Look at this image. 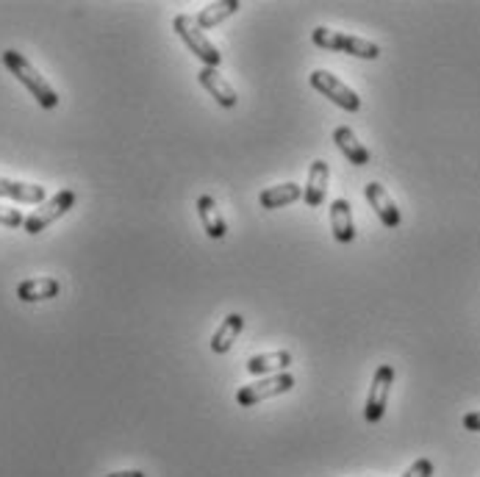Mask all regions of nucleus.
I'll list each match as a JSON object with an SVG mask.
<instances>
[{
  "label": "nucleus",
  "instance_id": "f257e3e1",
  "mask_svg": "<svg viewBox=\"0 0 480 477\" xmlns=\"http://www.w3.org/2000/svg\"><path fill=\"white\" fill-rule=\"evenodd\" d=\"M4 65H6V70L23 84L31 95H34V100L39 103L42 109H56L58 106V95H56V89L48 84L45 78L39 75V70L31 65V61L23 56V53H17V50H4Z\"/></svg>",
  "mask_w": 480,
  "mask_h": 477
},
{
  "label": "nucleus",
  "instance_id": "f03ea898",
  "mask_svg": "<svg viewBox=\"0 0 480 477\" xmlns=\"http://www.w3.org/2000/svg\"><path fill=\"white\" fill-rule=\"evenodd\" d=\"M173 28L175 34L183 39V45L190 48L200 61H203V67H217L222 65V53L214 48V42L203 34V28L197 26V19L192 14H178L173 19Z\"/></svg>",
  "mask_w": 480,
  "mask_h": 477
},
{
  "label": "nucleus",
  "instance_id": "7ed1b4c3",
  "mask_svg": "<svg viewBox=\"0 0 480 477\" xmlns=\"http://www.w3.org/2000/svg\"><path fill=\"white\" fill-rule=\"evenodd\" d=\"M317 48H325V50H339V53H347V56H356V58H378L381 56V48L369 42V39H361V36H350V34H339V31H330L325 26L314 28L311 34Z\"/></svg>",
  "mask_w": 480,
  "mask_h": 477
},
{
  "label": "nucleus",
  "instance_id": "20e7f679",
  "mask_svg": "<svg viewBox=\"0 0 480 477\" xmlns=\"http://www.w3.org/2000/svg\"><path fill=\"white\" fill-rule=\"evenodd\" d=\"M75 205V192L73 189H61L58 195H53L50 200H45L39 205V209L31 214V217H26V234H31V236H36V234H42L45 231L48 225H53L58 217H65L70 209Z\"/></svg>",
  "mask_w": 480,
  "mask_h": 477
},
{
  "label": "nucleus",
  "instance_id": "39448f33",
  "mask_svg": "<svg viewBox=\"0 0 480 477\" xmlns=\"http://www.w3.org/2000/svg\"><path fill=\"white\" fill-rule=\"evenodd\" d=\"M291 386H295V378L289 375V372H281V375H269L264 381H256V383H247L236 391V403L242 408H253L269 397H278V394H286Z\"/></svg>",
  "mask_w": 480,
  "mask_h": 477
},
{
  "label": "nucleus",
  "instance_id": "423d86ee",
  "mask_svg": "<svg viewBox=\"0 0 480 477\" xmlns=\"http://www.w3.org/2000/svg\"><path fill=\"white\" fill-rule=\"evenodd\" d=\"M311 87H314L317 92H322L325 97H330L333 103H337L339 109H345V112H359L361 109V97L352 92L345 81H339L333 73H328V70H314L311 73Z\"/></svg>",
  "mask_w": 480,
  "mask_h": 477
},
{
  "label": "nucleus",
  "instance_id": "0eeeda50",
  "mask_svg": "<svg viewBox=\"0 0 480 477\" xmlns=\"http://www.w3.org/2000/svg\"><path fill=\"white\" fill-rule=\"evenodd\" d=\"M391 383H394V366L391 364H381L378 369H375V378H372V386H369V394H367V405H364L367 422L375 425V422L383 419Z\"/></svg>",
  "mask_w": 480,
  "mask_h": 477
},
{
  "label": "nucleus",
  "instance_id": "6e6552de",
  "mask_svg": "<svg viewBox=\"0 0 480 477\" xmlns=\"http://www.w3.org/2000/svg\"><path fill=\"white\" fill-rule=\"evenodd\" d=\"M197 81L203 84V89L212 95L222 109H234L236 103H239V95H236V89L228 84V81L220 75V70L217 67H200V73H197Z\"/></svg>",
  "mask_w": 480,
  "mask_h": 477
},
{
  "label": "nucleus",
  "instance_id": "1a4fd4ad",
  "mask_svg": "<svg viewBox=\"0 0 480 477\" xmlns=\"http://www.w3.org/2000/svg\"><path fill=\"white\" fill-rule=\"evenodd\" d=\"M364 195H367V200H369V205L375 209V214L381 217V222L386 225V227H398L400 222H403V217H400V209L394 205V200H391V195L383 189L381 183H367L364 186Z\"/></svg>",
  "mask_w": 480,
  "mask_h": 477
},
{
  "label": "nucleus",
  "instance_id": "9d476101",
  "mask_svg": "<svg viewBox=\"0 0 480 477\" xmlns=\"http://www.w3.org/2000/svg\"><path fill=\"white\" fill-rule=\"evenodd\" d=\"M328 181H330L328 161L317 158V161L308 167V181H306V189H303V200L308 203V209H320V205L325 203Z\"/></svg>",
  "mask_w": 480,
  "mask_h": 477
},
{
  "label": "nucleus",
  "instance_id": "9b49d317",
  "mask_svg": "<svg viewBox=\"0 0 480 477\" xmlns=\"http://www.w3.org/2000/svg\"><path fill=\"white\" fill-rule=\"evenodd\" d=\"M61 292V283L56 278H28L17 283V297L23 303H42L53 300Z\"/></svg>",
  "mask_w": 480,
  "mask_h": 477
},
{
  "label": "nucleus",
  "instance_id": "f8f14e48",
  "mask_svg": "<svg viewBox=\"0 0 480 477\" xmlns=\"http://www.w3.org/2000/svg\"><path fill=\"white\" fill-rule=\"evenodd\" d=\"M333 142H337V148L342 150V156L350 161V164H356V167H367L369 164V150L364 148V144L359 142V136L352 134V128L347 126H339L337 131H333Z\"/></svg>",
  "mask_w": 480,
  "mask_h": 477
},
{
  "label": "nucleus",
  "instance_id": "ddd939ff",
  "mask_svg": "<svg viewBox=\"0 0 480 477\" xmlns=\"http://www.w3.org/2000/svg\"><path fill=\"white\" fill-rule=\"evenodd\" d=\"M330 231L337 236V242L347 244L356 239V225H352V209L345 197L330 203Z\"/></svg>",
  "mask_w": 480,
  "mask_h": 477
},
{
  "label": "nucleus",
  "instance_id": "4468645a",
  "mask_svg": "<svg viewBox=\"0 0 480 477\" xmlns=\"http://www.w3.org/2000/svg\"><path fill=\"white\" fill-rule=\"evenodd\" d=\"M0 197H9V200H17V203H34V205H42V203H45V186L0 178Z\"/></svg>",
  "mask_w": 480,
  "mask_h": 477
},
{
  "label": "nucleus",
  "instance_id": "2eb2a0df",
  "mask_svg": "<svg viewBox=\"0 0 480 477\" xmlns=\"http://www.w3.org/2000/svg\"><path fill=\"white\" fill-rule=\"evenodd\" d=\"M197 217H200V225H203V231L212 236V239H225L228 234V227H225V219L220 214V205L214 197H197Z\"/></svg>",
  "mask_w": 480,
  "mask_h": 477
},
{
  "label": "nucleus",
  "instance_id": "dca6fc26",
  "mask_svg": "<svg viewBox=\"0 0 480 477\" xmlns=\"http://www.w3.org/2000/svg\"><path fill=\"white\" fill-rule=\"evenodd\" d=\"M291 364V352L289 350H275V352H261V356H253L247 361V372L250 375H264L269 378L273 372H286V366Z\"/></svg>",
  "mask_w": 480,
  "mask_h": 477
},
{
  "label": "nucleus",
  "instance_id": "f3484780",
  "mask_svg": "<svg viewBox=\"0 0 480 477\" xmlns=\"http://www.w3.org/2000/svg\"><path fill=\"white\" fill-rule=\"evenodd\" d=\"M300 197H303L300 186L286 181V183H278V186H269V189H264V192L259 195V203H261V209H283V205L295 203V200H300Z\"/></svg>",
  "mask_w": 480,
  "mask_h": 477
},
{
  "label": "nucleus",
  "instance_id": "a211bd4d",
  "mask_svg": "<svg viewBox=\"0 0 480 477\" xmlns=\"http://www.w3.org/2000/svg\"><path fill=\"white\" fill-rule=\"evenodd\" d=\"M242 327H244V317L242 314H228L222 322H220V327H217V334L212 336V350L214 352H228L234 347V342L239 339V334H242Z\"/></svg>",
  "mask_w": 480,
  "mask_h": 477
},
{
  "label": "nucleus",
  "instance_id": "6ab92c4d",
  "mask_svg": "<svg viewBox=\"0 0 480 477\" xmlns=\"http://www.w3.org/2000/svg\"><path fill=\"white\" fill-rule=\"evenodd\" d=\"M239 9H242L239 0H220V4H208L195 19H197V26H200V28H214V26L222 23V19H228L231 14H236Z\"/></svg>",
  "mask_w": 480,
  "mask_h": 477
},
{
  "label": "nucleus",
  "instance_id": "aec40b11",
  "mask_svg": "<svg viewBox=\"0 0 480 477\" xmlns=\"http://www.w3.org/2000/svg\"><path fill=\"white\" fill-rule=\"evenodd\" d=\"M0 225H6V227H19V225H26V217L19 214V209H12V205H4V203H0Z\"/></svg>",
  "mask_w": 480,
  "mask_h": 477
},
{
  "label": "nucleus",
  "instance_id": "412c9836",
  "mask_svg": "<svg viewBox=\"0 0 480 477\" xmlns=\"http://www.w3.org/2000/svg\"><path fill=\"white\" fill-rule=\"evenodd\" d=\"M403 477H433V461H428V458L414 461V464L406 469Z\"/></svg>",
  "mask_w": 480,
  "mask_h": 477
},
{
  "label": "nucleus",
  "instance_id": "4be33fe9",
  "mask_svg": "<svg viewBox=\"0 0 480 477\" xmlns=\"http://www.w3.org/2000/svg\"><path fill=\"white\" fill-rule=\"evenodd\" d=\"M464 427L472 430V433H480V411H472L464 417Z\"/></svg>",
  "mask_w": 480,
  "mask_h": 477
},
{
  "label": "nucleus",
  "instance_id": "5701e85b",
  "mask_svg": "<svg viewBox=\"0 0 480 477\" xmlns=\"http://www.w3.org/2000/svg\"><path fill=\"white\" fill-rule=\"evenodd\" d=\"M109 477H148V474L139 472V469H131V472H114V474H109Z\"/></svg>",
  "mask_w": 480,
  "mask_h": 477
}]
</instances>
